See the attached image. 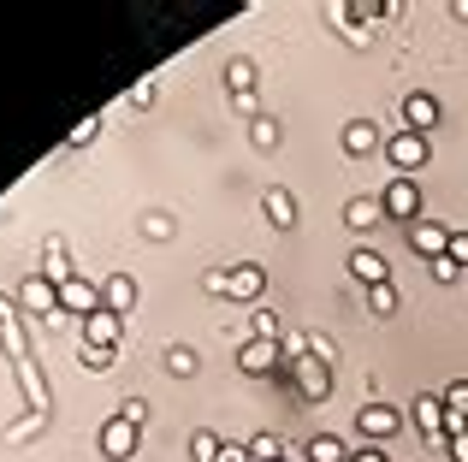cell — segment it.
<instances>
[{
	"instance_id": "cell-14",
	"label": "cell",
	"mask_w": 468,
	"mask_h": 462,
	"mask_svg": "<svg viewBox=\"0 0 468 462\" xmlns=\"http://www.w3.org/2000/svg\"><path fill=\"white\" fill-rule=\"evenodd\" d=\"M83 338H90V344H101V350H119V314L113 309H95L90 320H83Z\"/></svg>"
},
{
	"instance_id": "cell-1",
	"label": "cell",
	"mask_w": 468,
	"mask_h": 462,
	"mask_svg": "<svg viewBox=\"0 0 468 462\" xmlns=\"http://www.w3.org/2000/svg\"><path fill=\"white\" fill-rule=\"evenodd\" d=\"M379 208H386V220H398L403 231H410L415 220H427V214H421V190H415V178H391V184L379 190Z\"/></svg>"
},
{
	"instance_id": "cell-3",
	"label": "cell",
	"mask_w": 468,
	"mask_h": 462,
	"mask_svg": "<svg viewBox=\"0 0 468 462\" xmlns=\"http://www.w3.org/2000/svg\"><path fill=\"white\" fill-rule=\"evenodd\" d=\"M137 445H143V427H137V421L113 415V421L101 427V451H107V462H131V457H137Z\"/></svg>"
},
{
	"instance_id": "cell-8",
	"label": "cell",
	"mask_w": 468,
	"mask_h": 462,
	"mask_svg": "<svg viewBox=\"0 0 468 462\" xmlns=\"http://www.w3.org/2000/svg\"><path fill=\"white\" fill-rule=\"evenodd\" d=\"M18 302L30 314H54L59 309V285H54V278H24V285H18Z\"/></svg>"
},
{
	"instance_id": "cell-25",
	"label": "cell",
	"mask_w": 468,
	"mask_h": 462,
	"mask_svg": "<svg viewBox=\"0 0 468 462\" xmlns=\"http://www.w3.org/2000/svg\"><path fill=\"white\" fill-rule=\"evenodd\" d=\"M427 273H433V285H457V278H463V267L451 261V255H439V261H427Z\"/></svg>"
},
{
	"instance_id": "cell-9",
	"label": "cell",
	"mask_w": 468,
	"mask_h": 462,
	"mask_svg": "<svg viewBox=\"0 0 468 462\" xmlns=\"http://www.w3.org/2000/svg\"><path fill=\"white\" fill-rule=\"evenodd\" d=\"M410 243H415V255L439 261V255L451 249V231H445V226H433V220H415V226H410Z\"/></svg>"
},
{
	"instance_id": "cell-11",
	"label": "cell",
	"mask_w": 468,
	"mask_h": 462,
	"mask_svg": "<svg viewBox=\"0 0 468 462\" xmlns=\"http://www.w3.org/2000/svg\"><path fill=\"white\" fill-rule=\"evenodd\" d=\"M445 421H451L445 397H415V427H421L427 439H445Z\"/></svg>"
},
{
	"instance_id": "cell-31",
	"label": "cell",
	"mask_w": 468,
	"mask_h": 462,
	"mask_svg": "<svg viewBox=\"0 0 468 462\" xmlns=\"http://www.w3.org/2000/svg\"><path fill=\"white\" fill-rule=\"evenodd\" d=\"M451 261H457V267H468V231H451Z\"/></svg>"
},
{
	"instance_id": "cell-19",
	"label": "cell",
	"mask_w": 468,
	"mask_h": 462,
	"mask_svg": "<svg viewBox=\"0 0 468 462\" xmlns=\"http://www.w3.org/2000/svg\"><path fill=\"white\" fill-rule=\"evenodd\" d=\"M309 462H350V445L332 439V433H314V439H309Z\"/></svg>"
},
{
	"instance_id": "cell-22",
	"label": "cell",
	"mask_w": 468,
	"mask_h": 462,
	"mask_svg": "<svg viewBox=\"0 0 468 462\" xmlns=\"http://www.w3.org/2000/svg\"><path fill=\"white\" fill-rule=\"evenodd\" d=\"M219 451H226V445H219V433H207V427L190 433V457L196 462H219Z\"/></svg>"
},
{
	"instance_id": "cell-30",
	"label": "cell",
	"mask_w": 468,
	"mask_h": 462,
	"mask_svg": "<svg viewBox=\"0 0 468 462\" xmlns=\"http://www.w3.org/2000/svg\"><path fill=\"white\" fill-rule=\"evenodd\" d=\"M95 131H101V119H83V125H78V131H71V137H66V142H71V149H83V142H95Z\"/></svg>"
},
{
	"instance_id": "cell-33",
	"label": "cell",
	"mask_w": 468,
	"mask_h": 462,
	"mask_svg": "<svg viewBox=\"0 0 468 462\" xmlns=\"http://www.w3.org/2000/svg\"><path fill=\"white\" fill-rule=\"evenodd\" d=\"M143 231H149V237H166L172 220H166V214H149V220H143Z\"/></svg>"
},
{
	"instance_id": "cell-27",
	"label": "cell",
	"mask_w": 468,
	"mask_h": 462,
	"mask_svg": "<svg viewBox=\"0 0 468 462\" xmlns=\"http://www.w3.org/2000/svg\"><path fill=\"white\" fill-rule=\"evenodd\" d=\"M367 302H374V314H398V285H374Z\"/></svg>"
},
{
	"instance_id": "cell-13",
	"label": "cell",
	"mask_w": 468,
	"mask_h": 462,
	"mask_svg": "<svg viewBox=\"0 0 468 462\" xmlns=\"http://www.w3.org/2000/svg\"><path fill=\"white\" fill-rule=\"evenodd\" d=\"M101 302H107L113 314H131V309H137V278H131V273H113V278L101 285Z\"/></svg>"
},
{
	"instance_id": "cell-6",
	"label": "cell",
	"mask_w": 468,
	"mask_h": 462,
	"mask_svg": "<svg viewBox=\"0 0 468 462\" xmlns=\"http://www.w3.org/2000/svg\"><path fill=\"white\" fill-rule=\"evenodd\" d=\"M261 290H267V273L255 261H243V267L226 273V302H250V309H261Z\"/></svg>"
},
{
	"instance_id": "cell-34",
	"label": "cell",
	"mask_w": 468,
	"mask_h": 462,
	"mask_svg": "<svg viewBox=\"0 0 468 462\" xmlns=\"http://www.w3.org/2000/svg\"><path fill=\"white\" fill-rule=\"evenodd\" d=\"M445 451H451V457H457V462H468V427L457 433V439H445Z\"/></svg>"
},
{
	"instance_id": "cell-18",
	"label": "cell",
	"mask_w": 468,
	"mask_h": 462,
	"mask_svg": "<svg viewBox=\"0 0 468 462\" xmlns=\"http://www.w3.org/2000/svg\"><path fill=\"white\" fill-rule=\"evenodd\" d=\"M297 385H303V397H326L332 392V368H326V362H297Z\"/></svg>"
},
{
	"instance_id": "cell-26",
	"label": "cell",
	"mask_w": 468,
	"mask_h": 462,
	"mask_svg": "<svg viewBox=\"0 0 468 462\" xmlns=\"http://www.w3.org/2000/svg\"><path fill=\"white\" fill-rule=\"evenodd\" d=\"M255 338H273V344L285 338V326H279V314H273V309H255Z\"/></svg>"
},
{
	"instance_id": "cell-17",
	"label": "cell",
	"mask_w": 468,
	"mask_h": 462,
	"mask_svg": "<svg viewBox=\"0 0 468 462\" xmlns=\"http://www.w3.org/2000/svg\"><path fill=\"white\" fill-rule=\"evenodd\" d=\"M379 220H386V208H379V196H356L350 208H344V226H350V231H374Z\"/></svg>"
},
{
	"instance_id": "cell-7",
	"label": "cell",
	"mask_w": 468,
	"mask_h": 462,
	"mask_svg": "<svg viewBox=\"0 0 468 462\" xmlns=\"http://www.w3.org/2000/svg\"><path fill=\"white\" fill-rule=\"evenodd\" d=\"M59 309L78 314V320H90L95 309H107V302H101V285H90V278H66V285H59Z\"/></svg>"
},
{
	"instance_id": "cell-28",
	"label": "cell",
	"mask_w": 468,
	"mask_h": 462,
	"mask_svg": "<svg viewBox=\"0 0 468 462\" xmlns=\"http://www.w3.org/2000/svg\"><path fill=\"white\" fill-rule=\"evenodd\" d=\"M166 373L190 380V373H196V350H166Z\"/></svg>"
},
{
	"instance_id": "cell-23",
	"label": "cell",
	"mask_w": 468,
	"mask_h": 462,
	"mask_svg": "<svg viewBox=\"0 0 468 462\" xmlns=\"http://www.w3.org/2000/svg\"><path fill=\"white\" fill-rule=\"evenodd\" d=\"M250 457H255V462H279L285 451H279V439H273V433H255V439H250Z\"/></svg>"
},
{
	"instance_id": "cell-16",
	"label": "cell",
	"mask_w": 468,
	"mask_h": 462,
	"mask_svg": "<svg viewBox=\"0 0 468 462\" xmlns=\"http://www.w3.org/2000/svg\"><path fill=\"white\" fill-rule=\"evenodd\" d=\"M261 208H267V220H273V231H291V226H297V202H291V190H267V196H261Z\"/></svg>"
},
{
	"instance_id": "cell-21",
	"label": "cell",
	"mask_w": 468,
	"mask_h": 462,
	"mask_svg": "<svg viewBox=\"0 0 468 462\" xmlns=\"http://www.w3.org/2000/svg\"><path fill=\"white\" fill-rule=\"evenodd\" d=\"M226 83L238 95H250L255 89V59H226Z\"/></svg>"
},
{
	"instance_id": "cell-24",
	"label": "cell",
	"mask_w": 468,
	"mask_h": 462,
	"mask_svg": "<svg viewBox=\"0 0 468 462\" xmlns=\"http://www.w3.org/2000/svg\"><path fill=\"white\" fill-rule=\"evenodd\" d=\"M250 137H255V149H279V119H255Z\"/></svg>"
},
{
	"instance_id": "cell-32",
	"label": "cell",
	"mask_w": 468,
	"mask_h": 462,
	"mask_svg": "<svg viewBox=\"0 0 468 462\" xmlns=\"http://www.w3.org/2000/svg\"><path fill=\"white\" fill-rule=\"evenodd\" d=\"M119 415H125V421H137V427H143V421H149V404H143V397H131V404L119 409Z\"/></svg>"
},
{
	"instance_id": "cell-20",
	"label": "cell",
	"mask_w": 468,
	"mask_h": 462,
	"mask_svg": "<svg viewBox=\"0 0 468 462\" xmlns=\"http://www.w3.org/2000/svg\"><path fill=\"white\" fill-rule=\"evenodd\" d=\"M48 278H54V285H66V278H78V273H71V255H66V243H48Z\"/></svg>"
},
{
	"instance_id": "cell-2",
	"label": "cell",
	"mask_w": 468,
	"mask_h": 462,
	"mask_svg": "<svg viewBox=\"0 0 468 462\" xmlns=\"http://www.w3.org/2000/svg\"><path fill=\"white\" fill-rule=\"evenodd\" d=\"M386 161L398 166V178H415L427 166V137H415V131H398V137L386 142Z\"/></svg>"
},
{
	"instance_id": "cell-15",
	"label": "cell",
	"mask_w": 468,
	"mask_h": 462,
	"mask_svg": "<svg viewBox=\"0 0 468 462\" xmlns=\"http://www.w3.org/2000/svg\"><path fill=\"white\" fill-rule=\"evenodd\" d=\"M379 149V125L374 119H350L344 125V154H374Z\"/></svg>"
},
{
	"instance_id": "cell-29",
	"label": "cell",
	"mask_w": 468,
	"mask_h": 462,
	"mask_svg": "<svg viewBox=\"0 0 468 462\" xmlns=\"http://www.w3.org/2000/svg\"><path fill=\"white\" fill-rule=\"evenodd\" d=\"M78 356H83V368H113V350H101V344H83Z\"/></svg>"
},
{
	"instance_id": "cell-4",
	"label": "cell",
	"mask_w": 468,
	"mask_h": 462,
	"mask_svg": "<svg viewBox=\"0 0 468 462\" xmlns=\"http://www.w3.org/2000/svg\"><path fill=\"white\" fill-rule=\"evenodd\" d=\"M279 362H285V350H279L273 338H255V332H250V344L238 350V368L250 373V380H267V373H273Z\"/></svg>"
},
{
	"instance_id": "cell-12",
	"label": "cell",
	"mask_w": 468,
	"mask_h": 462,
	"mask_svg": "<svg viewBox=\"0 0 468 462\" xmlns=\"http://www.w3.org/2000/svg\"><path fill=\"white\" fill-rule=\"evenodd\" d=\"M350 278H362V285H391V267H386V255H374V249H356V255H350Z\"/></svg>"
},
{
	"instance_id": "cell-36",
	"label": "cell",
	"mask_w": 468,
	"mask_h": 462,
	"mask_svg": "<svg viewBox=\"0 0 468 462\" xmlns=\"http://www.w3.org/2000/svg\"><path fill=\"white\" fill-rule=\"evenodd\" d=\"M279 462H285V457H279Z\"/></svg>"
},
{
	"instance_id": "cell-35",
	"label": "cell",
	"mask_w": 468,
	"mask_h": 462,
	"mask_svg": "<svg viewBox=\"0 0 468 462\" xmlns=\"http://www.w3.org/2000/svg\"><path fill=\"white\" fill-rule=\"evenodd\" d=\"M350 462H386V451H379V445H362V451H350Z\"/></svg>"
},
{
	"instance_id": "cell-5",
	"label": "cell",
	"mask_w": 468,
	"mask_h": 462,
	"mask_svg": "<svg viewBox=\"0 0 468 462\" xmlns=\"http://www.w3.org/2000/svg\"><path fill=\"white\" fill-rule=\"evenodd\" d=\"M403 427V409H391V404H362L356 409V433H362V439H391V433Z\"/></svg>"
},
{
	"instance_id": "cell-10",
	"label": "cell",
	"mask_w": 468,
	"mask_h": 462,
	"mask_svg": "<svg viewBox=\"0 0 468 462\" xmlns=\"http://www.w3.org/2000/svg\"><path fill=\"white\" fill-rule=\"evenodd\" d=\"M433 125H439V101H433V95H410V101H403V131L427 137Z\"/></svg>"
}]
</instances>
